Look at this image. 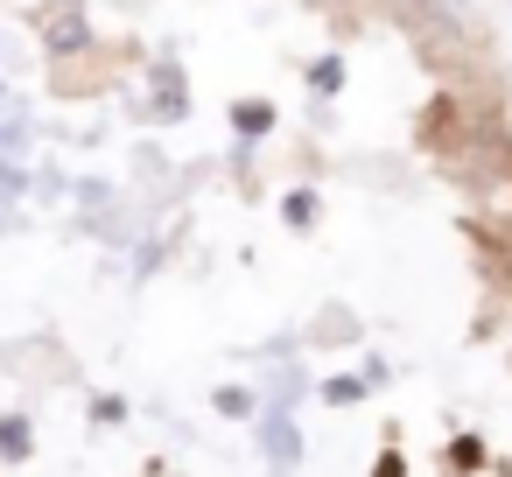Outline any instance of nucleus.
I'll return each instance as SVG.
<instances>
[{"label":"nucleus","mask_w":512,"mask_h":477,"mask_svg":"<svg viewBox=\"0 0 512 477\" xmlns=\"http://www.w3.org/2000/svg\"><path fill=\"white\" fill-rule=\"evenodd\" d=\"M0 449L22 456V449H29V428H22V421H0Z\"/></svg>","instance_id":"7ed1b4c3"},{"label":"nucleus","mask_w":512,"mask_h":477,"mask_svg":"<svg viewBox=\"0 0 512 477\" xmlns=\"http://www.w3.org/2000/svg\"><path fill=\"white\" fill-rule=\"evenodd\" d=\"M232 120H239V134H267V127H274V113H267L260 99H246V106H232Z\"/></svg>","instance_id":"f257e3e1"},{"label":"nucleus","mask_w":512,"mask_h":477,"mask_svg":"<svg viewBox=\"0 0 512 477\" xmlns=\"http://www.w3.org/2000/svg\"><path fill=\"white\" fill-rule=\"evenodd\" d=\"M309 85H316V92H337V85H344V64H337V57H323V64L309 71Z\"/></svg>","instance_id":"f03ea898"}]
</instances>
